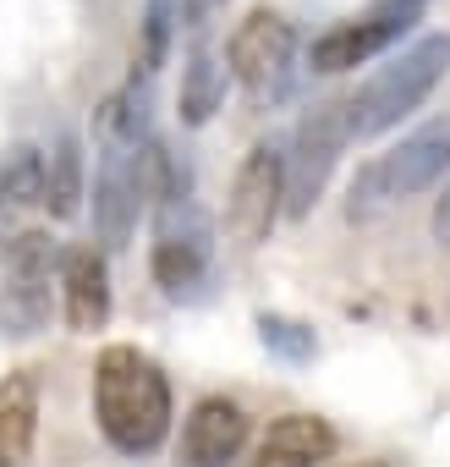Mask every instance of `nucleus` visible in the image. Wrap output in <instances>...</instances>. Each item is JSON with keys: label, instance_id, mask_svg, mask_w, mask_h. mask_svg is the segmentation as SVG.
<instances>
[{"label": "nucleus", "instance_id": "nucleus-1", "mask_svg": "<svg viewBox=\"0 0 450 467\" xmlns=\"http://www.w3.org/2000/svg\"><path fill=\"white\" fill-rule=\"evenodd\" d=\"M148 203H154V281L170 303H198L214 281V231L159 138L148 154Z\"/></svg>", "mask_w": 450, "mask_h": 467}, {"label": "nucleus", "instance_id": "nucleus-2", "mask_svg": "<svg viewBox=\"0 0 450 467\" xmlns=\"http://www.w3.org/2000/svg\"><path fill=\"white\" fill-rule=\"evenodd\" d=\"M94 418H99V434L121 456H132V462L154 456L170 434L165 368L138 347H105L94 363Z\"/></svg>", "mask_w": 450, "mask_h": 467}, {"label": "nucleus", "instance_id": "nucleus-3", "mask_svg": "<svg viewBox=\"0 0 450 467\" xmlns=\"http://www.w3.org/2000/svg\"><path fill=\"white\" fill-rule=\"evenodd\" d=\"M445 72H450V34H423L412 50H401L390 67H379V72L346 99L352 138H379V132H390L395 121H406V116L439 88Z\"/></svg>", "mask_w": 450, "mask_h": 467}, {"label": "nucleus", "instance_id": "nucleus-4", "mask_svg": "<svg viewBox=\"0 0 450 467\" xmlns=\"http://www.w3.org/2000/svg\"><path fill=\"white\" fill-rule=\"evenodd\" d=\"M445 171H450V116L423 121V127L406 132L395 149L373 154V160L357 171V182H352V203H346V214H352V220H373L379 209L428 192Z\"/></svg>", "mask_w": 450, "mask_h": 467}, {"label": "nucleus", "instance_id": "nucleus-5", "mask_svg": "<svg viewBox=\"0 0 450 467\" xmlns=\"http://www.w3.org/2000/svg\"><path fill=\"white\" fill-rule=\"evenodd\" d=\"M56 275H61V248L50 231H23L6 248V275H0V336L28 341L50 325L56 308Z\"/></svg>", "mask_w": 450, "mask_h": 467}, {"label": "nucleus", "instance_id": "nucleus-6", "mask_svg": "<svg viewBox=\"0 0 450 467\" xmlns=\"http://www.w3.org/2000/svg\"><path fill=\"white\" fill-rule=\"evenodd\" d=\"M225 61H231L237 83L248 88V99L259 110L281 105L291 94V78H297V34L281 12H248L231 39H225Z\"/></svg>", "mask_w": 450, "mask_h": 467}, {"label": "nucleus", "instance_id": "nucleus-7", "mask_svg": "<svg viewBox=\"0 0 450 467\" xmlns=\"http://www.w3.org/2000/svg\"><path fill=\"white\" fill-rule=\"evenodd\" d=\"M148 143H110L99 138V171H94V231L105 248H127L138 214L148 203Z\"/></svg>", "mask_w": 450, "mask_h": 467}, {"label": "nucleus", "instance_id": "nucleus-8", "mask_svg": "<svg viewBox=\"0 0 450 467\" xmlns=\"http://www.w3.org/2000/svg\"><path fill=\"white\" fill-rule=\"evenodd\" d=\"M352 143V116H346V99H330L319 110H308L291 132V154H286V214L302 220L319 192L330 187V171L341 160V149Z\"/></svg>", "mask_w": 450, "mask_h": 467}, {"label": "nucleus", "instance_id": "nucleus-9", "mask_svg": "<svg viewBox=\"0 0 450 467\" xmlns=\"http://www.w3.org/2000/svg\"><path fill=\"white\" fill-rule=\"evenodd\" d=\"M286 209V154L275 143H253L231 176V198H225V231L237 248L270 243V231Z\"/></svg>", "mask_w": 450, "mask_h": 467}, {"label": "nucleus", "instance_id": "nucleus-10", "mask_svg": "<svg viewBox=\"0 0 450 467\" xmlns=\"http://www.w3.org/2000/svg\"><path fill=\"white\" fill-rule=\"evenodd\" d=\"M423 6H428V0H379L373 12H363V17H352V23H335L330 34L313 39L308 67L324 72V78L368 67L373 56H384L390 45H401V34H412V23L423 17Z\"/></svg>", "mask_w": 450, "mask_h": 467}, {"label": "nucleus", "instance_id": "nucleus-11", "mask_svg": "<svg viewBox=\"0 0 450 467\" xmlns=\"http://www.w3.org/2000/svg\"><path fill=\"white\" fill-rule=\"evenodd\" d=\"M242 445H248V412L231 396H203L181 423L176 467H231Z\"/></svg>", "mask_w": 450, "mask_h": 467}, {"label": "nucleus", "instance_id": "nucleus-12", "mask_svg": "<svg viewBox=\"0 0 450 467\" xmlns=\"http://www.w3.org/2000/svg\"><path fill=\"white\" fill-rule=\"evenodd\" d=\"M61 297H66V325L77 336L105 330L110 319V265L99 248H66L61 254Z\"/></svg>", "mask_w": 450, "mask_h": 467}, {"label": "nucleus", "instance_id": "nucleus-13", "mask_svg": "<svg viewBox=\"0 0 450 467\" xmlns=\"http://www.w3.org/2000/svg\"><path fill=\"white\" fill-rule=\"evenodd\" d=\"M335 456V429L313 412H286L259 440L253 467H324Z\"/></svg>", "mask_w": 450, "mask_h": 467}, {"label": "nucleus", "instance_id": "nucleus-14", "mask_svg": "<svg viewBox=\"0 0 450 467\" xmlns=\"http://www.w3.org/2000/svg\"><path fill=\"white\" fill-rule=\"evenodd\" d=\"M45 209V154L34 143H17L0 160V248L23 237V220Z\"/></svg>", "mask_w": 450, "mask_h": 467}, {"label": "nucleus", "instance_id": "nucleus-15", "mask_svg": "<svg viewBox=\"0 0 450 467\" xmlns=\"http://www.w3.org/2000/svg\"><path fill=\"white\" fill-rule=\"evenodd\" d=\"M34 434H39V385H34L28 368H17V374H6V385H0V456L12 467L28 462Z\"/></svg>", "mask_w": 450, "mask_h": 467}, {"label": "nucleus", "instance_id": "nucleus-16", "mask_svg": "<svg viewBox=\"0 0 450 467\" xmlns=\"http://www.w3.org/2000/svg\"><path fill=\"white\" fill-rule=\"evenodd\" d=\"M220 99H225V67L214 61L209 45H192L187 67H181V94H176L181 121H187V127H203V121L220 110Z\"/></svg>", "mask_w": 450, "mask_h": 467}, {"label": "nucleus", "instance_id": "nucleus-17", "mask_svg": "<svg viewBox=\"0 0 450 467\" xmlns=\"http://www.w3.org/2000/svg\"><path fill=\"white\" fill-rule=\"evenodd\" d=\"M83 203V149L72 132H56L50 154H45V209L56 220H72Z\"/></svg>", "mask_w": 450, "mask_h": 467}, {"label": "nucleus", "instance_id": "nucleus-18", "mask_svg": "<svg viewBox=\"0 0 450 467\" xmlns=\"http://www.w3.org/2000/svg\"><path fill=\"white\" fill-rule=\"evenodd\" d=\"M170 34H176V0H148V12H143V45H138L132 78H154V72L165 67Z\"/></svg>", "mask_w": 450, "mask_h": 467}, {"label": "nucleus", "instance_id": "nucleus-19", "mask_svg": "<svg viewBox=\"0 0 450 467\" xmlns=\"http://www.w3.org/2000/svg\"><path fill=\"white\" fill-rule=\"evenodd\" d=\"M259 341H264L275 358H286V363H308V358L319 352V336H313V325H302V319H286V314H259Z\"/></svg>", "mask_w": 450, "mask_h": 467}, {"label": "nucleus", "instance_id": "nucleus-20", "mask_svg": "<svg viewBox=\"0 0 450 467\" xmlns=\"http://www.w3.org/2000/svg\"><path fill=\"white\" fill-rule=\"evenodd\" d=\"M434 237H439V243H450V187H445V198L434 203Z\"/></svg>", "mask_w": 450, "mask_h": 467}, {"label": "nucleus", "instance_id": "nucleus-21", "mask_svg": "<svg viewBox=\"0 0 450 467\" xmlns=\"http://www.w3.org/2000/svg\"><path fill=\"white\" fill-rule=\"evenodd\" d=\"M357 467H390V462H357Z\"/></svg>", "mask_w": 450, "mask_h": 467}, {"label": "nucleus", "instance_id": "nucleus-22", "mask_svg": "<svg viewBox=\"0 0 450 467\" xmlns=\"http://www.w3.org/2000/svg\"><path fill=\"white\" fill-rule=\"evenodd\" d=\"M0 467H12V462H6V456H0Z\"/></svg>", "mask_w": 450, "mask_h": 467}]
</instances>
